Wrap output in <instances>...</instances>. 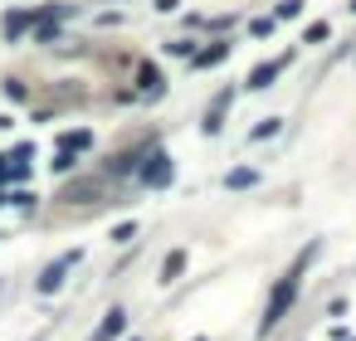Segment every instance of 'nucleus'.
<instances>
[{
	"label": "nucleus",
	"instance_id": "f257e3e1",
	"mask_svg": "<svg viewBox=\"0 0 356 341\" xmlns=\"http://www.w3.org/2000/svg\"><path fill=\"white\" fill-rule=\"evenodd\" d=\"M313 254H318V244H308V249H302L298 268H293V273L278 283V288H274V298H269V307H264V322H259V331H274V327L283 322V312H288V307H293V298H298V273L313 263Z\"/></svg>",
	"mask_w": 356,
	"mask_h": 341
},
{
	"label": "nucleus",
	"instance_id": "f03ea898",
	"mask_svg": "<svg viewBox=\"0 0 356 341\" xmlns=\"http://www.w3.org/2000/svg\"><path fill=\"white\" fill-rule=\"evenodd\" d=\"M78 258H83V254H78V249H69L64 258H54V263H49V268L39 273V293H59V288H64V273H69Z\"/></svg>",
	"mask_w": 356,
	"mask_h": 341
},
{
	"label": "nucleus",
	"instance_id": "7ed1b4c3",
	"mask_svg": "<svg viewBox=\"0 0 356 341\" xmlns=\"http://www.w3.org/2000/svg\"><path fill=\"white\" fill-rule=\"evenodd\" d=\"M137 181H146V186H166V181H171V156H166V151H151L146 166H137Z\"/></svg>",
	"mask_w": 356,
	"mask_h": 341
},
{
	"label": "nucleus",
	"instance_id": "20e7f679",
	"mask_svg": "<svg viewBox=\"0 0 356 341\" xmlns=\"http://www.w3.org/2000/svg\"><path fill=\"white\" fill-rule=\"evenodd\" d=\"M288 59H293V54H278V59H269V64H259V69H254V74H249V88H254V93H259V88H269V83H274V78H278V74L288 69Z\"/></svg>",
	"mask_w": 356,
	"mask_h": 341
},
{
	"label": "nucleus",
	"instance_id": "39448f33",
	"mask_svg": "<svg viewBox=\"0 0 356 341\" xmlns=\"http://www.w3.org/2000/svg\"><path fill=\"white\" fill-rule=\"evenodd\" d=\"M44 15H49V10H15V15H5V34L15 39V34H25V30H30L34 20H44Z\"/></svg>",
	"mask_w": 356,
	"mask_h": 341
},
{
	"label": "nucleus",
	"instance_id": "423d86ee",
	"mask_svg": "<svg viewBox=\"0 0 356 341\" xmlns=\"http://www.w3.org/2000/svg\"><path fill=\"white\" fill-rule=\"evenodd\" d=\"M225 107H230V93H220V102L205 112V122H200V132H205V137H215V132L225 127Z\"/></svg>",
	"mask_w": 356,
	"mask_h": 341
},
{
	"label": "nucleus",
	"instance_id": "0eeeda50",
	"mask_svg": "<svg viewBox=\"0 0 356 341\" xmlns=\"http://www.w3.org/2000/svg\"><path fill=\"white\" fill-rule=\"evenodd\" d=\"M83 146H93V132H83V127L59 137V151H69V156H74V151H83Z\"/></svg>",
	"mask_w": 356,
	"mask_h": 341
},
{
	"label": "nucleus",
	"instance_id": "6e6552de",
	"mask_svg": "<svg viewBox=\"0 0 356 341\" xmlns=\"http://www.w3.org/2000/svg\"><path fill=\"white\" fill-rule=\"evenodd\" d=\"M186 273V249H176V254H166V263H162V283H176Z\"/></svg>",
	"mask_w": 356,
	"mask_h": 341
},
{
	"label": "nucleus",
	"instance_id": "1a4fd4ad",
	"mask_svg": "<svg viewBox=\"0 0 356 341\" xmlns=\"http://www.w3.org/2000/svg\"><path fill=\"white\" fill-rule=\"evenodd\" d=\"M122 327H127V312H122V307H113V312L103 317V341H108V336H118Z\"/></svg>",
	"mask_w": 356,
	"mask_h": 341
},
{
	"label": "nucleus",
	"instance_id": "9d476101",
	"mask_svg": "<svg viewBox=\"0 0 356 341\" xmlns=\"http://www.w3.org/2000/svg\"><path fill=\"white\" fill-rule=\"evenodd\" d=\"M254 181H259V176H254V170H244V166H234L230 176H225V186H230V190H244V186H254Z\"/></svg>",
	"mask_w": 356,
	"mask_h": 341
},
{
	"label": "nucleus",
	"instance_id": "9b49d317",
	"mask_svg": "<svg viewBox=\"0 0 356 341\" xmlns=\"http://www.w3.org/2000/svg\"><path fill=\"white\" fill-rule=\"evenodd\" d=\"M278 127H283V118H264L259 127H254V132H249V142H269V137H274Z\"/></svg>",
	"mask_w": 356,
	"mask_h": 341
},
{
	"label": "nucleus",
	"instance_id": "f8f14e48",
	"mask_svg": "<svg viewBox=\"0 0 356 341\" xmlns=\"http://www.w3.org/2000/svg\"><path fill=\"white\" fill-rule=\"evenodd\" d=\"M302 15V0H283V6H274V20H298Z\"/></svg>",
	"mask_w": 356,
	"mask_h": 341
},
{
	"label": "nucleus",
	"instance_id": "ddd939ff",
	"mask_svg": "<svg viewBox=\"0 0 356 341\" xmlns=\"http://www.w3.org/2000/svg\"><path fill=\"white\" fill-rule=\"evenodd\" d=\"M332 30H327V20H318V25H308V34H302V44H322Z\"/></svg>",
	"mask_w": 356,
	"mask_h": 341
},
{
	"label": "nucleus",
	"instance_id": "4468645a",
	"mask_svg": "<svg viewBox=\"0 0 356 341\" xmlns=\"http://www.w3.org/2000/svg\"><path fill=\"white\" fill-rule=\"evenodd\" d=\"M137 78H142V88H146V93H157V69H151V64H142V74H137Z\"/></svg>",
	"mask_w": 356,
	"mask_h": 341
},
{
	"label": "nucleus",
	"instance_id": "2eb2a0df",
	"mask_svg": "<svg viewBox=\"0 0 356 341\" xmlns=\"http://www.w3.org/2000/svg\"><path fill=\"white\" fill-rule=\"evenodd\" d=\"M113 239H118V244H132V239H137V224H118Z\"/></svg>",
	"mask_w": 356,
	"mask_h": 341
},
{
	"label": "nucleus",
	"instance_id": "dca6fc26",
	"mask_svg": "<svg viewBox=\"0 0 356 341\" xmlns=\"http://www.w3.org/2000/svg\"><path fill=\"white\" fill-rule=\"evenodd\" d=\"M132 341H137V336H132Z\"/></svg>",
	"mask_w": 356,
	"mask_h": 341
}]
</instances>
